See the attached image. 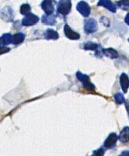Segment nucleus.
Returning <instances> with one entry per match:
<instances>
[{
	"label": "nucleus",
	"mask_w": 129,
	"mask_h": 156,
	"mask_svg": "<svg viewBox=\"0 0 129 156\" xmlns=\"http://www.w3.org/2000/svg\"><path fill=\"white\" fill-rule=\"evenodd\" d=\"M98 5L100 6H104L107 8V9L112 12H116V7L112 2H110V0H100V2H98Z\"/></svg>",
	"instance_id": "9d476101"
},
{
	"label": "nucleus",
	"mask_w": 129,
	"mask_h": 156,
	"mask_svg": "<svg viewBox=\"0 0 129 156\" xmlns=\"http://www.w3.org/2000/svg\"><path fill=\"white\" fill-rule=\"evenodd\" d=\"M54 2H53V0H44L43 2H42V9L45 11L47 15H49V14L53 13V10H54Z\"/></svg>",
	"instance_id": "423d86ee"
},
{
	"label": "nucleus",
	"mask_w": 129,
	"mask_h": 156,
	"mask_svg": "<svg viewBox=\"0 0 129 156\" xmlns=\"http://www.w3.org/2000/svg\"><path fill=\"white\" fill-rule=\"evenodd\" d=\"M104 151L101 147V148H99V149L97 150V151H93V155H104Z\"/></svg>",
	"instance_id": "412c9836"
},
{
	"label": "nucleus",
	"mask_w": 129,
	"mask_h": 156,
	"mask_svg": "<svg viewBox=\"0 0 129 156\" xmlns=\"http://www.w3.org/2000/svg\"><path fill=\"white\" fill-rule=\"evenodd\" d=\"M128 42H129V39H128Z\"/></svg>",
	"instance_id": "bb28decb"
},
{
	"label": "nucleus",
	"mask_w": 129,
	"mask_h": 156,
	"mask_svg": "<svg viewBox=\"0 0 129 156\" xmlns=\"http://www.w3.org/2000/svg\"><path fill=\"white\" fill-rule=\"evenodd\" d=\"M64 33L65 35H66L68 38H70V39L77 40L80 38V35H79L77 33L72 30L69 27L68 25H66V26L64 27Z\"/></svg>",
	"instance_id": "1a4fd4ad"
},
{
	"label": "nucleus",
	"mask_w": 129,
	"mask_h": 156,
	"mask_svg": "<svg viewBox=\"0 0 129 156\" xmlns=\"http://www.w3.org/2000/svg\"><path fill=\"white\" fill-rule=\"evenodd\" d=\"M30 6H29L28 4H24V5H22L20 8V12L22 15H27L30 12Z\"/></svg>",
	"instance_id": "a211bd4d"
},
{
	"label": "nucleus",
	"mask_w": 129,
	"mask_h": 156,
	"mask_svg": "<svg viewBox=\"0 0 129 156\" xmlns=\"http://www.w3.org/2000/svg\"><path fill=\"white\" fill-rule=\"evenodd\" d=\"M102 52H103V54H104L105 56L108 57L110 58H117V57H118L117 52L114 49H113V48H106V49H103V50H102Z\"/></svg>",
	"instance_id": "f8f14e48"
},
{
	"label": "nucleus",
	"mask_w": 129,
	"mask_h": 156,
	"mask_svg": "<svg viewBox=\"0 0 129 156\" xmlns=\"http://www.w3.org/2000/svg\"><path fill=\"white\" fill-rule=\"evenodd\" d=\"M125 107H126V109H127V113L129 114V102L128 101H127L125 103Z\"/></svg>",
	"instance_id": "b1692460"
},
{
	"label": "nucleus",
	"mask_w": 129,
	"mask_h": 156,
	"mask_svg": "<svg viewBox=\"0 0 129 156\" xmlns=\"http://www.w3.org/2000/svg\"><path fill=\"white\" fill-rule=\"evenodd\" d=\"M124 21H125V23L127 24V25H129V13H127V16H125Z\"/></svg>",
	"instance_id": "5701e85b"
},
{
	"label": "nucleus",
	"mask_w": 129,
	"mask_h": 156,
	"mask_svg": "<svg viewBox=\"0 0 129 156\" xmlns=\"http://www.w3.org/2000/svg\"><path fill=\"white\" fill-rule=\"evenodd\" d=\"M46 38L48 39H57L58 38V34L53 30H47L45 34Z\"/></svg>",
	"instance_id": "dca6fc26"
},
{
	"label": "nucleus",
	"mask_w": 129,
	"mask_h": 156,
	"mask_svg": "<svg viewBox=\"0 0 129 156\" xmlns=\"http://www.w3.org/2000/svg\"><path fill=\"white\" fill-rule=\"evenodd\" d=\"M71 9V2L70 0H60L58 4L57 10L59 13L66 15L69 13Z\"/></svg>",
	"instance_id": "f257e3e1"
},
{
	"label": "nucleus",
	"mask_w": 129,
	"mask_h": 156,
	"mask_svg": "<svg viewBox=\"0 0 129 156\" xmlns=\"http://www.w3.org/2000/svg\"><path fill=\"white\" fill-rule=\"evenodd\" d=\"M121 155H129V151H124L121 153Z\"/></svg>",
	"instance_id": "393cba45"
},
{
	"label": "nucleus",
	"mask_w": 129,
	"mask_h": 156,
	"mask_svg": "<svg viewBox=\"0 0 129 156\" xmlns=\"http://www.w3.org/2000/svg\"><path fill=\"white\" fill-rule=\"evenodd\" d=\"M120 84L123 92L126 93L129 88V78L125 73H122L120 76Z\"/></svg>",
	"instance_id": "6e6552de"
},
{
	"label": "nucleus",
	"mask_w": 129,
	"mask_h": 156,
	"mask_svg": "<svg viewBox=\"0 0 129 156\" xmlns=\"http://www.w3.org/2000/svg\"><path fill=\"white\" fill-rule=\"evenodd\" d=\"M97 47H98V45L97 44L93 43V42H87L83 45V48H84L85 50L94 51L97 49Z\"/></svg>",
	"instance_id": "f3484780"
},
{
	"label": "nucleus",
	"mask_w": 129,
	"mask_h": 156,
	"mask_svg": "<svg viewBox=\"0 0 129 156\" xmlns=\"http://www.w3.org/2000/svg\"><path fill=\"white\" fill-rule=\"evenodd\" d=\"M42 21L44 23L49 24V25H53L56 23V19H55L54 16H51V14H49V15L44 16L42 17Z\"/></svg>",
	"instance_id": "4468645a"
},
{
	"label": "nucleus",
	"mask_w": 129,
	"mask_h": 156,
	"mask_svg": "<svg viewBox=\"0 0 129 156\" xmlns=\"http://www.w3.org/2000/svg\"><path fill=\"white\" fill-rule=\"evenodd\" d=\"M2 44H12V36L9 34H5L1 37Z\"/></svg>",
	"instance_id": "2eb2a0df"
},
{
	"label": "nucleus",
	"mask_w": 129,
	"mask_h": 156,
	"mask_svg": "<svg viewBox=\"0 0 129 156\" xmlns=\"http://www.w3.org/2000/svg\"><path fill=\"white\" fill-rule=\"evenodd\" d=\"M76 9L82 14V15L84 16V17H87L90 13V7L87 2H80L77 4V6H76Z\"/></svg>",
	"instance_id": "20e7f679"
},
{
	"label": "nucleus",
	"mask_w": 129,
	"mask_h": 156,
	"mask_svg": "<svg viewBox=\"0 0 129 156\" xmlns=\"http://www.w3.org/2000/svg\"><path fill=\"white\" fill-rule=\"evenodd\" d=\"M117 139H118V137L117 136V134H114V133L110 134L107 137V138L106 139V141H104V146L105 147H107V148H112L116 144Z\"/></svg>",
	"instance_id": "0eeeda50"
},
{
	"label": "nucleus",
	"mask_w": 129,
	"mask_h": 156,
	"mask_svg": "<svg viewBox=\"0 0 129 156\" xmlns=\"http://www.w3.org/2000/svg\"><path fill=\"white\" fill-rule=\"evenodd\" d=\"M117 5L120 7H123V8H126V7H129V0H121L117 2Z\"/></svg>",
	"instance_id": "aec40b11"
},
{
	"label": "nucleus",
	"mask_w": 129,
	"mask_h": 156,
	"mask_svg": "<svg viewBox=\"0 0 129 156\" xmlns=\"http://www.w3.org/2000/svg\"><path fill=\"white\" fill-rule=\"evenodd\" d=\"M84 30L87 34H92L97 30V23L95 20L88 18L84 22Z\"/></svg>",
	"instance_id": "f03ea898"
},
{
	"label": "nucleus",
	"mask_w": 129,
	"mask_h": 156,
	"mask_svg": "<svg viewBox=\"0 0 129 156\" xmlns=\"http://www.w3.org/2000/svg\"><path fill=\"white\" fill-rule=\"evenodd\" d=\"M76 77L83 83V86L86 89H89V90H93L94 89V86L90 83V79H89L87 75L82 74L81 72H77L76 73Z\"/></svg>",
	"instance_id": "7ed1b4c3"
},
{
	"label": "nucleus",
	"mask_w": 129,
	"mask_h": 156,
	"mask_svg": "<svg viewBox=\"0 0 129 156\" xmlns=\"http://www.w3.org/2000/svg\"><path fill=\"white\" fill-rule=\"evenodd\" d=\"M114 97H115V101L117 104H121L124 103V97L121 93H117Z\"/></svg>",
	"instance_id": "6ab92c4d"
},
{
	"label": "nucleus",
	"mask_w": 129,
	"mask_h": 156,
	"mask_svg": "<svg viewBox=\"0 0 129 156\" xmlns=\"http://www.w3.org/2000/svg\"><path fill=\"white\" fill-rule=\"evenodd\" d=\"M9 48H5L4 46H0V55H2V54L6 53V52L9 51Z\"/></svg>",
	"instance_id": "4be33fe9"
},
{
	"label": "nucleus",
	"mask_w": 129,
	"mask_h": 156,
	"mask_svg": "<svg viewBox=\"0 0 129 156\" xmlns=\"http://www.w3.org/2000/svg\"><path fill=\"white\" fill-rule=\"evenodd\" d=\"M24 38H25V35L19 33V34H16L13 35L12 36V44H19L22 43L24 41Z\"/></svg>",
	"instance_id": "ddd939ff"
},
{
	"label": "nucleus",
	"mask_w": 129,
	"mask_h": 156,
	"mask_svg": "<svg viewBox=\"0 0 129 156\" xmlns=\"http://www.w3.org/2000/svg\"><path fill=\"white\" fill-rule=\"evenodd\" d=\"M2 44V40H1V37H0V46Z\"/></svg>",
	"instance_id": "a878e982"
},
{
	"label": "nucleus",
	"mask_w": 129,
	"mask_h": 156,
	"mask_svg": "<svg viewBox=\"0 0 129 156\" xmlns=\"http://www.w3.org/2000/svg\"><path fill=\"white\" fill-rule=\"evenodd\" d=\"M119 140L122 143H127L129 141V127H125L121 130L119 135Z\"/></svg>",
	"instance_id": "9b49d317"
},
{
	"label": "nucleus",
	"mask_w": 129,
	"mask_h": 156,
	"mask_svg": "<svg viewBox=\"0 0 129 156\" xmlns=\"http://www.w3.org/2000/svg\"><path fill=\"white\" fill-rule=\"evenodd\" d=\"M39 21V18L34 14L29 12V14L25 15V17L22 20V23L24 26H32L33 24L36 23Z\"/></svg>",
	"instance_id": "39448f33"
}]
</instances>
